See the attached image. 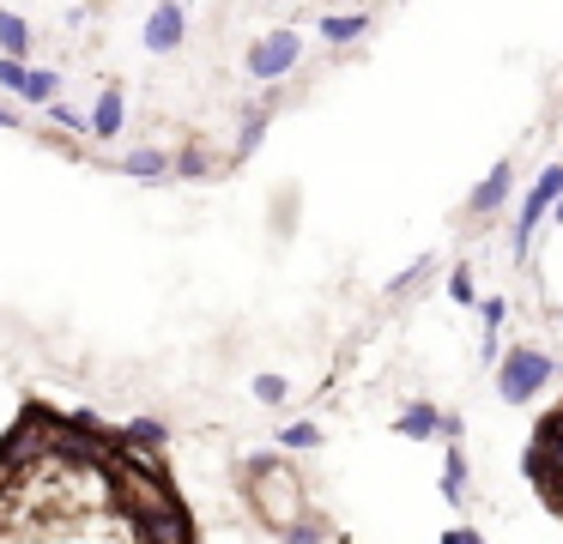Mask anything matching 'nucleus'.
<instances>
[{"mask_svg":"<svg viewBox=\"0 0 563 544\" xmlns=\"http://www.w3.org/2000/svg\"><path fill=\"white\" fill-rule=\"evenodd\" d=\"M509 181H515V169H509V164H497L485 181H478V193H473V212H490V206H503V200H509Z\"/></svg>","mask_w":563,"mask_h":544,"instance_id":"obj_9","label":"nucleus"},{"mask_svg":"<svg viewBox=\"0 0 563 544\" xmlns=\"http://www.w3.org/2000/svg\"><path fill=\"white\" fill-rule=\"evenodd\" d=\"M545 369H551L545 351H515V357L503 363V393H509V399H527L539 381H545Z\"/></svg>","mask_w":563,"mask_h":544,"instance_id":"obj_4","label":"nucleus"},{"mask_svg":"<svg viewBox=\"0 0 563 544\" xmlns=\"http://www.w3.org/2000/svg\"><path fill=\"white\" fill-rule=\"evenodd\" d=\"M55 97H62V73H49V67H31V79H25V103L49 109Z\"/></svg>","mask_w":563,"mask_h":544,"instance_id":"obj_10","label":"nucleus"},{"mask_svg":"<svg viewBox=\"0 0 563 544\" xmlns=\"http://www.w3.org/2000/svg\"><path fill=\"white\" fill-rule=\"evenodd\" d=\"M527 478H533L539 502L551 514H563V399L533 423V442H527Z\"/></svg>","mask_w":563,"mask_h":544,"instance_id":"obj_1","label":"nucleus"},{"mask_svg":"<svg viewBox=\"0 0 563 544\" xmlns=\"http://www.w3.org/2000/svg\"><path fill=\"white\" fill-rule=\"evenodd\" d=\"M0 48H7L13 60H31V24L19 19V12H7V7H0Z\"/></svg>","mask_w":563,"mask_h":544,"instance_id":"obj_8","label":"nucleus"},{"mask_svg":"<svg viewBox=\"0 0 563 544\" xmlns=\"http://www.w3.org/2000/svg\"><path fill=\"white\" fill-rule=\"evenodd\" d=\"M140 43H146V55H176V48L188 43V12H183V0H158V7L146 12V31H140Z\"/></svg>","mask_w":563,"mask_h":544,"instance_id":"obj_3","label":"nucleus"},{"mask_svg":"<svg viewBox=\"0 0 563 544\" xmlns=\"http://www.w3.org/2000/svg\"><path fill=\"white\" fill-rule=\"evenodd\" d=\"M297 60H303V36H297L291 24H279V31H267V36L249 43L243 67H249V79H255V85H279Z\"/></svg>","mask_w":563,"mask_h":544,"instance_id":"obj_2","label":"nucleus"},{"mask_svg":"<svg viewBox=\"0 0 563 544\" xmlns=\"http://www.w3.org/2000/svg\"><path fill=\"white\" fill-rule=\"evenodd\" d=\"M449 544H478V539H473V532H449Z\"/></svg>","mask_w":563,"mask_h":544,"instance_id":"obj_16","label":"nucleus"},{"mask_svg":"<svg viewBox=\"0 0 563 544\" xmlns=\"http://www.w3.org/2000/svg\"><path fill=\"white\" fill-rule=\"evenodd\" d=\"M0 127H19V109H7V103H0Z\"/></svg>","mask_w":563,"mask_h":544,"instance_id":"obj_15","label":"nucleus"},{"mask_svg":"<svg viewBox=\"0 0 563 544\" xmlns=\"http://www.w3.org/2000/svg\"><path fill=\"white\" fill-rule=\"evenodd\" d=\"M207 169H212L207 145H188V152H176V176H188V181H195V176H207Z\"/></svg>","mask_w":563,"mask_h":544,"instance_id":"obj_11","label":"nucleus"},{"mask_svg":"<svg viewBox=\"0 0 563 544\" xmlns=\"http://www.w3.org/2000/svg\"><path fill=\"white\" fill-rule=\"evenodd\" d=\"M449 285H454V297H461V302H473V273H466V266L449 278Z\"/></svg>","mask_w":563,"mask_h":544,"instance_id":"obj_13","label":"nucleus"},{"mask_svg":"<svg viewBox=\"0 0 563 544\" xmlns=\"http://www.w3.org/2000/svg\"><path fill=\"white\" fill-rule=\"evenodd\" d=\"M255 393H261V399H279V393H285V381H279V375H261Z\"/></svg>","mask_w":563,"mask_h":544,"instance_id":"obj_14","label":"nucleus"},{"mask_svg":"<svg viewBox=\"0 0 563 544\" xmlns=\"http://www.w3.org/2000/svg\"><path fill=\"white\" fill-rule=\"evenodd\" d=\"M122 169H128V176H140V181H164V176H176V157L158 152V145H140V152L122 157Z\"/></svg>","mask_w":563,"mask_h":544,"instance_id":"obj_6","label":"nucleus"},{"mask_svg":"<svg viewBox=\"0 0 563 544\" xmlns=\"http://www.w3.org/2000/svg\"><path fill=\"white\" fill-rule=\"evenodd\" d=\"M25 79H31V67H25V60L0 55V85H7V91H19V97H25Z\"/></svg>","mask_w":563,"mask_h":544,"instance_id":"obj_12","label":"nucleus"},{"mask_svg":"<svg viewBox=\"0 0 563 544\" xmlns=\"http://www.w3.org/2000/svg\"><path fill=\"white\" fill-rule=\"evenodd\" d=\"M122 121H128L122 85H103V97L91 103V140H115V133H122Z\"/></svg>","mask_w":563,"mask_h":544,"instance_id":"obj_5","label":"nucleus"},{"mask_svg":"<svg viewBox=\"0 0 563 544\" xmlns=\"http://www.w3.org/2000/svg\"><path fill=\"white\" fill-rule=\"evenodd\" d=\"M328 43H357V36L369 31V12H321V24H316Z\"/></svg>","mask_w":563,"mask_h":544,"instance_id":"obj_7","label":"nucleus"}]
</instances>
